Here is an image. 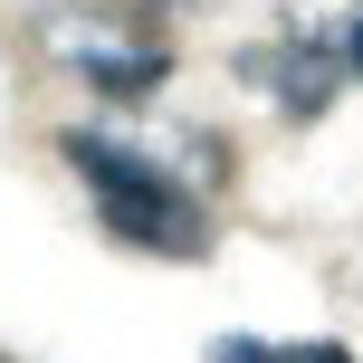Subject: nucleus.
Segmentation results:
<instances>
[{"mask_svg":"<svg viewBox=\"0 0 363 363\" xmlns=\"http://www.w3.org/2000/svg\"><path fill=\"white\" fill-rule=\"evenodd\" d=\"M211 363H354L345 345H325V335H315V345H268V335H220L211 345Z\"/></svg>","mask_w":363,"mask_h":363,"instance_id":"20e7f679","label":"nucleus"},{"mask_svg":"<svg viewBox=\"0 0 363 363\" xmlns=\"http://www.w3.org/2000/svg\"><path fill=\"white\" fill-rule=\"evenodd\" d=\"M29 38L48 48V67H67L77 86H96L106 106H134L172 77V38L153 29V10L134 0H48L29 19Z\"/></svg>","mask_w":363,"mask_h":363,"instance_id":"f03ea898","label":"nucleus"},{"mask_svg":"<svg viewBox=\"0 0 363 363\" xmlns=\"http://www.w3.org/2000/svg\"><path fill=\"white\" fill-rule=\"evenodd\" d=\"M57 153L77 163L106 239H125V249H144V258H211V201H201V182L172 172L153 144L106 134V125H77Z\"/></svg>","mask_w":363,"mask_h":363,"instance_id":"f257e3e1","label":"nucleus"},{"mask_svg":"<svg viewBox=\"0 0 363 363\" xmlns=\"http://www.w3.org/2000/svg\"><path fill=\"white\" fill-rule=\"evenodd\" d=\"M345 67H354V86H363V0H354V19H345Z\"/></svg>","mask_w":363,"mask_h":363,"instance_id":"39448f33","label":"nucleus"},{"mask_svg":"<svg viewBox=\"0 0 363 363\" xmlns=\"http://www.w3.org/2000/svg\"><path fill=\"white\" fill-rule=\"evenodd\" d=\"M249 77L268 86V106L277 115H325L335 106V86H345V29H325V19H296V29H277L268 48H249Z\"/></svg>","mask_w":363,"mask_h":363,"instance_id":"7ed1b4c3","label":"nucleus"}]
</instances>
